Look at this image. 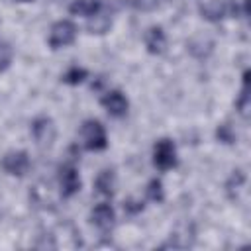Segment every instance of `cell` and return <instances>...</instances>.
Here are the masks:
<instances>
[{
  "mask_svg": "<svg viewBox=\"0 0 251 251\" xmlns=\"http://www.w3.org/2000/svg\"><path fill=\"white\" fill-rule=\"evenodd\" d=\"M80 139H82V145L90 151H100L108 145V137H106V129L100 122L96 120H88L82 124L80 127Z\"/></svg>",
  "mask_w": 251,
  "mask_h": 251,
  "instance_id": "1",
  "label": "cell"
},
{
  "mask_svg": "<svg viewBox=\"0 0 251 251\" xmlns=\"http://www.w3.org/2000/svg\"><path fill=\"white\" fill-rule=\"evenodd\" d=\"M75 37H76V27L69 20H59L49 29V45L53 49H61V47L71 45L75 41Z\"/></svg>",
  "mask_w": 251,
  "mask_h": 251,
  "instance_id": "2",
  "label": "cell"
},
{
  "mask_svg": "<svg viewBox=\"0 0 251 251\" xmlns=\"http://www.w3.org/2000/svg\"><path fill=\"white\" fill-rule=\"evenodd\" d=\"M31 135L35 139V143L39 147H51L53 141H55V135H57V129H55V124L51 118H35L31 122Z\"/></svg>",
  "mask_w": 251,
  "mask_h": 251,
  "instance_id": "3",
  "label": "cell"
},
{
  "mask_svg": "<svg viewBox=\"0 0 251 251\" xmlns=\"http://www.w3.org/2000/svg\"><path fill=\"white\" fill-rule=\"evenodd\" d=\"M153 163L159 171H169L176 165V149L171 139H159L153 149Z\"/></svg>",
  "mask_w": 251,
  "mask_h": 251,
  "instance_id": "4",
  "label": "cell"
},
{
  "mask_svg": "<svg viewBox=\"0 0 251 251\" xmlns=\"http://www.w3.org/2000/svg\"><path fill=\"white\" fill-rule=\"evenodd\" d=\"M2 169L12 176H24L29 171V157L25 151H8L2 157Z\"/></svg>",
  "mask_w": 251,
  "mask_h": 251,
  "instance_id": "5",
  "label": "cell"
},
{
  "mask_svg": "<svg viewBox=\"0 0 251 251\" xmlns=\"http://www.w3.org/2000/svg\"><path fill=\"white\" fill-rule=\"evenodd\" d=\"M59 186H61V194L67 198L80 190V176L75 165L67 163L59 169Z\"/></svg>",
  "mask_w": 251,
  "mask_h": 251,
  "instance_id": "6",
  "label": "cell"
},
{
  "mask_svg": "<svg viewBox=\"0 0 251 251\" xmlns=\"http://www.w3.org/2000/svg\"><path fill=\"white\" fill-rule=\"evenodd\" d=\"M90 220H92V224L100 231H110L116 226V212H114V208L110 204H104L102 202V204H98V206L92 208Z\"/></svg>",
  "mask_w": 251,
  "mask_h": 251,
  "instance_id": "7",
  "label": "cell"
},
{
  "mask_svg": "<svg viewBox=\"0 0 251 251\" xmlns=\"http://www.w3.org/2000/svg\"><path fill=\"white\" fill-rule=\"evenodd\" d=\"M102 106L106 108V112H108L110 116L122 118V116H126L129 104H127V98H126L120 90H108V92L104 94V98H102Z\"/></svg>",
  "mask_w": 251,
  "mask_h": 251,
  "instance_id": "8",
  "label": "cell"
},
{
  "mask_svg": "<svg viewBox=\"0 0 251 251\" xmlns=\"http://www.w3.org/2000/svg\"><path fill=\"white\" fill-rule=\"evenodd\" d=\"M143 41H145L147 51L153 53V55H161V53L165 51V47H167V35H165V31H163L159 25L149 27V29L145 31Z\"/></svg>",
  "mask_w": 251,
  "mask_h": 251,
  "instance_id": "9",
  "label": "cell"
},
{
  "mask_svg": "<svg viewBox=\"0 0 251 251\" xmlns=\"http://www.w3.org/2000/svg\"><path fill=\"white\" fill-rule=\"evenodd\" d=\"M110 25H112V16H110L104 8L96 10V12H94L92 16H88V20H86V29H88L90 33H96V35L106 33V31L110 29Z\"/></svg>",
  "mask_w": 251,
  "mask_h": 251,
  "instance_id": "10",
  "label": "cell"
},
{
  "mask_svg": "<svg viewBox=\"0 0 251 251\" xmlns=\"http://www.w3.org/2000/svg\"><path fill=\"white\" fill-rule=\"evenodd\" d=\"M200 12H202V18H206L210 22H218L224 16H227V2H224V0H208V2L202 4Z\"/></svg>",
  "mask_w": 251,
  "mask_h": 251,
  "instance_id": "11",
  "label": "cell"
},
{
  "mask_svg": "<svg viewBox=\"0 0 251 251\" xmlns=\"http://www.w3.org/2000/svg\"><path fill=\"white\" fill-rule=\"evenodd\" d=\"M94 188L102 196H112L114 190H116V175H114V171H108V169L102 171L94 180Z\"/></svg>",
  "mask_w": 251,
  "mask_h": 251,
  "instance_id": "12",
  "label": "cell"
},
{
  "mask_svg": "<svg viewBox=\"0 0 251 251\" xmlns=\"http://www.w3.org/2000/svg\"><path fill=\"white\" fill-rule=\"evenodd\" d=\"M102 8V4H100V0H73V4H71V12L75 14V16H92L96 10H100Z\"/></svg>",
  "mask_w": 251,
  "mask_h": 251,
  "instance_id": "13",
  "label": "cell"
},
{
  "mask_svg": "<svg viewBox=\"0 0 251 251\" xmlns=\"http://www.w3.org/2000/svg\"><path fill=\"white\" fill-rule=\"evenodd\" d=\"M86 78V71L82 69V67H71L65 75H63V80L65 82H69V84H78V82H82Z\"/></svg>",
  "mask_w": 251,
  "mask_h": 251,
  "instance_id": "14",
  "label": "cell"
},
{
  "mask_svg": "<svg viewBox=\"0 0 251 251\" xmlns=\"http://www.w3.org/2000/svg\"><path fill=\"white\" fill-rule=\"evenodd\" d=\"M12 63V47L6 41H0V73H4Z\"/></svg>",
  "mask_w": 251,
  "mask_h": 251,
  "instance_id": "15",
  "label": "cell"
},
{
  "mask_svg": "<svg viewBox=\"0 0 251 251\" xmlns=\"http://www.w3.org/2000/svg\"><path fill=\"white\" fill-rule=\"evenodd\" d=\"M147 196L153 202H161L163 200V184H161V180H157V178L149 180V184H147Z\"/></svg>",
  "mask_w": 251,
  "mask_h": 251,
  "instance_id": "16",
  "label": "cell"
},
{
  "mask_svg": "<svg viewBox=\"0 0 251 251\" xmlns=\"http://www.w3.org/2000/svg\"><path fill=\"white\" fill-rule=\"evenodd\" d=\"M218 137H220L222 141H226V143H231V141H233L231 127H229V126H220V129H218Z\"/></svg>",
  "mask_w": 251,
  "mask_h": 251,
  "instance_id": "17",
  "label": "cell"
},
{
  "mask_svg": "<svg viewBox=\"0 0 251 251\" xmlns=\"http://www.w3.org/2000/svg\"><path fill=\"white\" fill-rule=\"evenodd\" d=\"M237 108L243 116H247V110H249V100H247V88L241 90V98L237 100Z\"/></svg>",
  "mask_w": 251,
  "mask_h": 251,
  "instance_id": "18",
  "label": "cell"
},
{
  "mask_svg": "<svg viewBox=\"0 0 251 251\" xmlns=\"http://www.w3.org/2000/svg\"><path fill=\"white\" fill-rule=\"evenodd\" d=\"M20 2H31V0H20Z\"/></svg>",
  "mask_w": 251,
  "mask_h": 251,
  "instance_id": "19",
  "label": "cell"
}]
</instances>
